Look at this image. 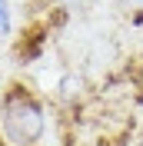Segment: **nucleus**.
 Here are the masks:
<instances>
[{"mask_svg": "<svg viewBox=\"0 0 143 146\" xmlns=\"http://www.w3.org/2000/svg\"><path fill=\"white\" fill-rule=\"evenodd\" d=\"M0 133L7 146H40L47 133V103L20 80L0 90Z\"/></svg>", "mask_w": 143, "mask_h": 146, "instance_id": "1", "label": "nucleus"}, {"mask_svg": "<svg viewBox=\"0 0 143 146\" xmlns=\"http://www.w3.org/2000/svg\"><path fill=\"white\" fill-rule=\"evenodd\" d=\"M136 146H143V139H140V143H136Z\"/></svg>", "mask_w": 143, "mask_h": 146, "instance_id": "5", "label": "nucleus"}, {"mask_svg": "<svg viewBox=\"0 0 143 146\" xmlns=\"http://www.w3.org/2000/svg\"><path fill=\"white\" fill-rule=\"evenodd\" d=\"M13 33V10H10V0H0V40H7Z\"/></svg>", "mask_w": 143, "mask_h": 146, "instance_id": "2", "label": "nucleus"}, {"mask_svg": "<svg viewBox=\"0 0 143 146\" xmlns=\"http://www.w3.org/2000/svg\"><path fill=\"white\" fill-rule=\"evenodd\" d=\"M50 3H57L63 13H80V10L90 7V0H50Z\"/></svg>", "mask_w": 143, "mask_h": 146, "instance_id": "3", "label": "nucleus"}, {"mask_svg": "<svg viewBox=\"0 0 143 146\" xmlns=\"http://www.w3.org/2000/svg\"><path fill=\"white\" fill-rule=\"evenodd\" d=\"M0 146H7V139H3V133H0Z\"/></svg>", "mask_w": 143, "mask_h": 146, "instance_id": "4", "label": "nucleus"}]
</instances>
